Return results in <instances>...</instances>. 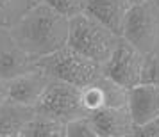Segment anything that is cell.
<instances>
[{"label":"cell","instance_id":"obj_3","mask_svg":"<svg viewBox=\"0 0 159 137\" xmlns=\"http://www.w3.org/2000/svg\"><path fill=\"white\" fill-rule=\"evenodd\" d=\"M38 64L52 79L63 80L77 87H86L106 75L104 64L89 59L70 45H65L50 55L39 57Z\"/></svg>","mask_w":159,"mask_h":137},{"label":"cell","instance_id":"obj_6","mask_svg":"<svg viewBox=\"0 0 159 137\" xmlns=\"http://www.w3.org/2000/svg\"><path fill=\"white\" fill-rule=\"evenodd\" d=\"M147 54L136 48L122 36V41L115 50L113 57L104 66L106 75L123 87H134L143 82V68Z\"/></svg>","mask_w":159,"mask_h":137},{"label":"cell","instance_id":"obj_21","mask_svg":"<svg viewBox=\"0 0 159 137\" xmlns=\"http://www.w3.org/2000/svg\"><path fill=\"white\" fill-rule=\"evenodd\" d=\"M132 4H143V2H152V0H130Z\"/></svg>","mask_w":159,"mask_h":137},{"label":"cell","instance_id":"obj_2","mask_svg":"<svg viewBox=\"0 0 159 137\" xmlns=\"http://www.w3.org/2000/svg\"><path fill=\"white\" fill-rule=\"evenodd\" d=\"M122 41V34L98 20L89 11L70 18L68 45L100 64H107Z\"/></svg>","mask_w":159,"mask_h":137},{"label":"cell","instance_id":"obj_23","mask_svg":"<svg viewBox=\"0 0 159 137\" xmlns=\"http://www.w3.org/2000/svg\"><path fill=\"white\" fill-rule=\"evenodd\" d=\"M157 48H159V46H157Z\"/></svg>","mask_w":159,"mask_h":137},{"label":"cell","instance_id":"obj_1","mask_svg":"<svg viewBox=\"0 0 159 137\" xmlns=\"http://www.w3.org/2000/svg\"><path fill=\"white\" fill-rule=\"evenodd\" d=\"M7 30L23 50L39 59L68 45L70 18L41 0Z\"/></svg>","mask_w":159,"mask_h":137},{"label":"cell","instance_id":"obj_16","mask_svg":"<svg viewBox=\"0 0 159 137\" xmlns=\"http://www.w3.org/2000/svg\"><path fill=\"white\" fill-rule=\"evenodd\" d=\"M66 137H100L91 116L77 118L66 123Z\"/></svg>","mask_w":159,"mask_h":137},{"label":"cell","instance_id":"obj_10","mask_svg":"<svg viewBox=\"0 0 159 137\" xmlns=\"http://www.w3.org/2000/svg\"><path fill=\"white\" fill-rule=\"evenodd\" d=\"M129 110L141 128L159 116V86L141 82L129 89Z\"/></svg>","mask_w":159,"mask_h":137},{"label":"cell","instance_id":"obj_17","mask_svg":"<svg viewBox=\"0 0 159 137\" xmlns=\"http://www.w3.org/2000/svg\"><path fill=\"white\" fill-rule=\"evenodd\" d=\"M45 2L68 18H73L80 13H86L88 4H89V0H45Z\"/></svg>","mask_w":159,"mask_h":137},{"label":"cell","instance_id":"obj_14","mask_svg":"<svg viewBox=\"0 0 159 137\" xmlns=\"http://www.w3.org/2000/svg\"><path fill=\"white\" fill-rule=\"evenodd\" d=\"M41 0H0V27L9 29Z\"/></svg>","mask_w":159,"mask_h":137},{"label":"cell","instance_id":"obj_15","mask_svg":"<svg viewBox=\"0 0 159 137\" xmlns=\"http://www.w3.org/2000/svg\"><path fill=\"white\" fill-rule=\"evenodd\" d=\"M80 94H82V105L89 114H93L100 109L107 107V100H106V91L102 86V79L97 82L89 84L86 87H80Z\"/></svg>","mask_w":159,"mask_h":137},{"label":"cell","instance_id":"obj_7","mask_svg":"<svg viewBox=\"0 0 159 137\" xmlns=\"http://www.w3.org/2000/svg\"><path fill=\"white\" fill-rule=\"evenodd\" d=\"M38 61L11 37L7 29L0 27V75L11 80L38 68Z\"/></svg>","mask_w":159,"mask_h":137},{"label":"cell","instance_id":"obj_12","mask_svg":"<svg viewBox=\"0 0 159 137\" xmlns=\"http://www.w3.org/2000/svg\"><path fill=\"white\" fill-rule=\"evenodd\" d=\"M130 7H132L130 0H89L88 4V11L106 25H109L113 30H116L118 34L123 32Z\"/></svg>","mask_w":159,"mask_h":137},{"label":"cell","instance_id":"obj_8","mask_svg":"<svg viewBox=\"0 0 159 137\" xmlns=\"http://www.w3.org/2000/svg\"><path fill=\"white\" fill-rule=\"evenodd\" d=\"M100 137H138V126L129 107H106L91 114Z\"/></svg>","mask_w":159,"mask_h":137},{"label":"cell","instance_id":"obj_13","mask_svg":"<svg viewBox=\"0 0 159 137\" xmlns=\"http://www.w3.org/2000/svg\"><path fill=\"white\" fill-rule=\"evenodd\" d=\"M22 137H66V123L57 118L36 112L27 123Z\"/></svg>","mask_w":159,"mask_h":137},{"label":"cell","instance_id":"obj_19","mask_svg":"<svg viewBox=\"0 0 159 137\" xmlns=\"http://www.w3.org/2000/svg\"><path fill=\"white\" fill-rule=\"evenodd\" d=\"M138 137H159V116L138 130Z\"/></svg>","mask_w":159,"mask_h":137},{"label":"cell","instance_id":"obj_9","mask_svg":"<svg viewBox=\"0 0 159 137\" xmlns=\"http://www.w3.org/2000/svg\"><path fill=\"white\" fill-rule=\"evenodd\" d=\"M50 82L52 77L47 71H43L38 64V68L34 70L11 79V100L23 103V105L36 107V103L43 96Z\"/></svg>","mask_w":159,"mask_h":137},{"label":"cell","instance_id":"obj_5","mask_svg":"<svg viewBox=\"0 0 159 137\" xmlns=\"http://www.w3.org/2000/svg\"><path fill=\"white\" fill-rule=\"evenodd\" d=\"M122 36L141 52L156 50L159 46V7L156 2L132 4Z\"/></svg>","mask_w":159,"mask_h":137},{"label":"cell","instance_id":"obj_11","mask_svg":"<svg viewBox=\"0 0 159 137\" xmlns=\"http://www.w3.org/2000/svg\"><path fill=\"white\" fill-rule=\"evenodd\" d=\"M36 109L15 100L0 103V137H22Z\"/></svg>","mask_w":159,"mask_h":137},{"label":"cell","instance_id":"obj_22","mask_svg":"<svg viewBox=\"0 0 159 137\" xmlns=\"http://www.w3.org/2000/svg\"><path fill=\"white\" fill-rule=\"evenodd\" d=\"M154 2H156V6H157V7H159V0H154Z\"/></svg>","mask_w":159,"mask_h":137},{"label":"cell","instance_id":"obj_18","mask_svg":"<svg viewBox=\"0 0 159 137\" xmlns=\"http://www.w3.org/2000/svg\"><path fill=\"white\" fill-rule=\"evenodd\" d=\"M143 82L159 86V48L147 54L143 68Z\"/></svg>","mask_w":159,"mask_h":137},{"label":"cell","instance_id":"obj_20","mask_svg":"<svg viewBox=\"0 0 159 137\" xmlns=\"http://www.w3.org/2000/svg\"><path fill=\"white\" fill-rule=\"evenodd\" d=\"M11 100V80L0 75V103Z\"/></svg>","mask_w":159,"mask_h":137},{"label":"cell","instance_id":"obj_4","mask_svg":"<svg viewBox=\"0 0 159 137\" xmlns=\"http://www.w3.org/2000/svg\"><path fill=\"white\" fill-rule=\"evenodd\" d=\"M34 109H36V112L57 118L65 123L77 119V118L91 116L82 105L80 87L57 79H52L47 91L39 98Z\"/></svg>","mask_w":159,"mask_h":137}]
</instances>
